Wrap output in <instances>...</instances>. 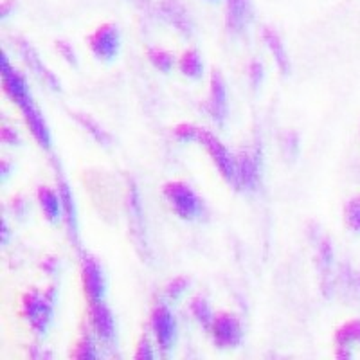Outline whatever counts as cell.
Instances as JSON below:
<instances>
[{
	"mask_svg": "<svg viewBox=\"0 0 360 360\" xmlns=\"http://www.w3.org/2000/svg\"><path fill=\"white\" fill-rule=\"evenodd\" d=\"M164 197L182 220H195L204 213L200 198L195 195L189 186L182 184V182H169L164 186Z\"/></svg>",
	"mask_w": 360,
	"mask_h": 360,
	"instance_id": "6da1fadb",
	"label": "cell"
},
{
	"mask_svg": "<svg viewBox=\"0 0 360 360\" xmlns=\"http://www.w3.org/2000/svg\"><path fill=\"white\" fill-rule=\"evenodd\" d=\"M22 311L34 333L44 337L49 328L51 317H53V307H51L49 297H44L38 292H27L22 299Z\"/></svg>",
	"mask_w": 360,
	"mask_h": 360,
	"instance_id": "7a4b0ae2",
	"label": "cell"
},
{
	"mask_svg": "<svg viewBox=\"0 0 360 360\" xmlns=\"http://www.w3.org/2000/svg\"><path fill=\"white\" fill-rule=\"evenodd\" d=\"M90 51L101 62H112L121 49V34L115 24H103L96 29L89 40Z\"/></svg>",
	"mask_w": 360,
	"mask_h": 360,
	"instance_id": "3957f363",
	"label": "cell"
},
{
	"mask_svg": "<svg viewBox=\"0 0 360 360\" xmlns=\"http://www.w3.org/2000/svg\"><path fill=\"white\" fill-rule=\"evenodd\" d=\"M195 141L202 144V146L211 153L213 157L214 164H217V168L220 169L221 175L225 179L233 182L234 180V159L231 157V153L227 152V148L220 143L217 135H213L211 131L202 130V128H197V134H195Z\"/></svg>",
	"mask_w": 360,
	"mask_h": 360,
	"instance_id": "277c9868",
	"label": "cell"
},
{
	"mask_svg": "<svg viewBox=\"0 0 360 360\" xmlns=\"http://www.w3.org/2000/svg\"><path fill=\"white\" fill-rule=\"evenodd\" d=\"M262 152L259 148L256 153H240L234 159V180L236 189H256L259 184V164H262Z\"/></svg>",
	"mask_w": 360,
	"mask_h": 360,
	"instance_id": "5b68a950",
	"label": "cell"
},
{
	"mask_svg": "<svg viewBox=\"0 0 360 360\" xmlns=\"http://www.w3.org/2000/svg\"><path fill=\"white\" fill-rule=\"evenodd\" d=\"M128 211H130V227L134 233L135 245L141 252L146 256L148 252V238H146V224L143 217V204H141L139 189L130 180V193H128Z\"/></svg>",
	"mask_w": 360,
	"mask_h": 360,
	"instance_id": "8992f818",
	"label": "cell"
},
{
	"mask_svg": "<svg viewBox=\"0 0 360 360\" xmlns=\"http://www.w3.org/2000/svg\"><path fill=\"white\" fill-rule=\"evenodd\" d=\"M83 265V285H85L86 297H89L90 303H96V301H103L105 294H107V279L103 274V269L99 266V263L90 256L83 254L82 259Z\"/></svg>",
	"mask_w": 360,
	"mask_h": 360,
	"instance_id": "52a82bcc",
	"label": "cell"
},
{
	"mask_svg": "<svg viewBox=\"0 0 360 360\" xmlns=\"http://www.w3.org/2000/svg\"><path fill=\"white\" fill-rule=\"evenodd\" d=\"M17 47L18 51H20L22 58H24V62L27 63L29 69L33 70L38 78H40L45 85L49 86V89L60 92V90H62V83H60V79L56 78V74L51 72V70L44 65V62L40 60V56H38V53L34 51L33 45L29 44L27 40H24V38H17Z\"/></svg>",
	"mask_w": 360,
	"mask_h": 360,
	"instance_id": "ba28073f",
	"label": "cell"
},
{
	"mask_svg": "<svg viewBox=\"0 0 360 360\" xmlns=\"http://www.w3.org/2000/svg\"><path fill=\"white\" fill-rule=\"evenodd\" d=\"M214 342L221 348H234L242 340V326L238 319L231 314L218 315L211 324Z\"/></svg>",
	"mask_w": 360,
	"mask_h": 360,
	"instance_id": "9c48e42d",
	"label": "cell"
},
{
	"mask_svg": "<svg viewBox=\"0 0 360 360\" xmlns=\"http://www.w3.org/2000/svg\"><path fill=\"white\" fill-rule=\"evenodd\" d=\"M90 321H92V326H94L96 333H98L105 342H115V337H117L115 319L114 315H112V311L108 310V307L103 303V301L90 303Z\"/></svg>",
	"mask_w": 360,
	"mask_h": 360,
	"instance_id": "30bf717a",
	"label": "cell"
},
{
	"mask_svg": "<svg viewBox=\"0 0 360 360\" xmlns=\"http://www.w3.org/2000/svg\"><path fill=\"white\" fill-rule=\"evenodd\" d=\"M152 323H153V330H155L157 342H159L160 348L162 349L172 348L176 337V324H175V319H173L172 311L160 304V307H157L155 310H153Z\"/></svg>",
	"mask_w": 360,
	"mask_h": 360,
	"instance_id": "8fae6325",
	"label": "cell"
},
{
	"mask_svg": "<svg viewBox=\"0 0 360 360\" xmlns=\"http://www.w3.org/2000/svg\"><path fill=\"white\" fill-rule=\"evenodd\" d=\"M58 166V191H60V198H62V211L65 214V224L69 229V236L76 245H78V211H76V204H74L72 191H70L67 180L63 179L60 164Z\"/></svg>",
	"mask_w": 360,
	"mask_h": 360,
	"instance_id": "7c38bea8",
	"label": "cell"
},
{
	"mask_svg": "<svg viewBox=\"0 0 360 360\" xmlns=\"http://www.w3.org/2000/svg\"><path fill=\"white\" fill-rule=\"evenodd\" d=\"M18 107H20L22 112H24L25 123H27L29 130H31L34 139L38 141V144H40L41 148L47 150V148L51 146V131H49V127H47V123L44 121V117H41L40 110H38L37 105L33 103V98L22 101Z\"/></svg>",
	"mask_w": 360,
	"mask_h": 360,
	"instance_id": "4fadbf2b",
	"label": "cell"
},
{
	"mask_svg": "<svg viewBox=\"0 0 360 360\" xmlns=\"http://www.w3.org/2000/svg\"><path fill=\"white\" fill-rule=\"evenodd\" d=\"M0 63H2V79H4V89L9 94V98L17 103V105H20L22 101L31 98L24 76L13 69L11 63L8 62L6 53H2V56H0Z\"/></svg>",
	"mask_w": 360,
	"mask_h": 360,
	"instance_id": "5bb4252c",
	"label": "cell"
},
{
	"mask_svg": "<svg viewBox=\"0 0 360 360\" xmlns=\"http://www.w3.org/2000/svg\"><path fill=\"white\" fill-rule=\"evenodd\" d=\"M252 20V4L250 0H227L225 24L231 33H243Z\"/></svg>",
	"mask_w": 360,
	"mask_h": 360,
	"instance_id": "9a60e30c",
	"label": "cell"
},
{
	"mask_svg": "<svg viewBox=\"0 0 360 360\" xmlns=\"http://www.w3.org/2000/svg\"><path fill=\"white\" fill-rule=\"evenodd\" d=\"M160 13L179 33L191 37L193 22L180 0H160Z\"/></svg>",
	"mask_w": 360,
	"mask_h": 360,
	"instance_id": "2e32d148",
	"label": "cell"
},
{
	"mask_svg": "<svg viewBox=\"0 0 360 360\" xmlns=\"http://www.w3.org/2000/svg\"><path fill=\"white\" fill-rule=\"evenodd\" d=\"M209 112L218 124H224L227 117V89L225 82L218 70H213L211 76V101H209Z\"/></svg>",
	"mask_w": 360,
	"mask_h": 360,
	"instance_id": "e0dca14e",
	"label": "cell"
},
{
	"mask_svg": "<svg viewBox=\"0 0 360 360\" xmlns=\"http://www.w3.org/2000/svg\"><path fill=\"white\" fill-rule=\"evenodd\" d=\"M262 34H263V40H265L266 45H269L270 53H272V56H274L276 63H278L279 70H281L283 74H290V60H288V54L287 51H285V45H283L279 34L276 33L272 27H263Z\"/></svg>",
	"mask_w": 360,
	"mask_h": 360,
	"instance_id": "ac0fdd59",
	"label": "cell"
},
{
	"mask_svg": "<svg viewBox=\"0 0 360 360\" xmlns=\"http://www.w3.org/2000/svg\"><path fill=\"white\" fill-rule=\"evenodd\" d=\"M332 269H333V249L328 238H323L319 243V270L323 278V292L326 290V295H330L332 290Z\"/></svg>",
	"mask_w": 360,
	"mask_h": 360,
	"instance_id": "d6986e66",
	"label": "cell"
},
{
	"mask_svg": "<svg viewBox=\"0 0 360 360\" xmlns=\"http://www.w3.org/2000/svg\"><path fill=\"white\" fill-rule=\"evenodd\" d=\"M38 200H40L41 211H44L45 218L49 221H58L62 217V198L60 195H56L54 191H51L49 188H40L38 191Z\"/></svg>",
	"mask_w": 360,
	"mask_h": 360,
	"instance_id": "ffe728a7",
	"label": "cell"
},
{
	"mask_svg": "<svg viewBox=\"0 0 360 360\" xmlns=\"http://www.w3.org/2000/svg\"><path fill=\"white\" fill-rule=\"evenodd\" d=\"M179 65H180V70H182V74L188 76V78L200 79L202 76H204V62H202L200 54H198L197 51H193V49L184 51L182 56H180Z\"/></svg>",
	"mask_w": 360,
	"mask_h": 360,
	"instance_id": "44dd1931",
	"label": "cell"
},
{
	"mask_svg": "<svg viewBox=\"0 0 360 360\" xmlns=\"http://www.w3.org/2000/svg\"><path fill=\"white\" fill-rule=\"evenodd\" d=\"M337 344L339 348H349V344L360 342V321H349L337 330Z\"/></svg>",
	"mask_w": 360,
	"mask_h": 360,
	"instance_id": "7402d4cb",
	"label": "cell"
},
{
	"mask_svg": "<svg viewBox=\"0 0 360 360\" xmlns=\"http://www.w3.org/2000/svg\"><path fill=\"white\" fill-rule=\"evenodd\" d=\"M74 117H76V121H78V123L82 124V127L85 128V130L89 131V134L92 135V137H94L99 144H103V146H108V144H110V135L103 130V128L99 127L96 121H92V119L86 117V115H83V114H76Z\"/></svg>",
	"mask_w": 360,
	"mask_h": 360,
	"instance_id": "603a6c76",
	"label": "cell"
},
{
	"mask_svg": "<svg viewBox=\"0 0 360 360\" xmlns=\"http://www.w3.org/2000/svg\"><path fill=\"white\" fill-rule=\"evenodd\" d=\"M344 220L353 233L360 234V195L352 198L344 209Z\"/></svg>",
	"mask_w": 360,
	"mask_h": 360,
	"instance_id": "cb8c5ba5",
	"label": "cell"
},
{
	"mask_svg": "<svg viewBox=\"0 0 360 360\" xmlns=\"http://www.w3.org/2000/svg\"><path fill=\"white\" fill-rule=\"evenodd\" d=\"M148 56H150V62H152L157 69L162 70V72H169V70H172L173 56L168 51L150 47V49H148Z\"/></svg>",
	"mask_w": 360,
	"mask_h": 360,
	"instance_id": "d4e9b609",
	"label": "cell"
},
{
	"mask_svg": "<svg viewBox=\"0 0 360 360\" xmlns=\"http://www.w3.org/2000/svg\"><path fill=\"white\" fill-rule=\"evenodd\" d=\"M191 310H193V314H195V317H197V319L200 321V323L204 324L205 328H209L211 324H213V321H214L213 311H211V308H209V303L205 301L204 297L193 299Z\"/></svg>",
	"mask_w": 360,
	"mask_h": 360,
	"instance_id": "484cf974",
	"label": "cell"
},
{
	"mask_svg": "<svg viewBox=\"0 0 360 360\" xmlns=\"http://www.w3.org/2000/svg\"><path fill=\"white\" fill-rule=\"evenodd\" d=\"M189 288V279L188 278H175L168 287H166V292L172 299H179L180 295L184 294Z\"/></svg>",
	"mask_w": 360,
	"mask_h": 360,
	"instance_id": "4316f807",
	"label": "cell"
},
{
	"mask_svg": "<svg viewBox=\"0 0 360 360\" xmlns=\"http://www.w3.org/2000/svg\"><path fill=\"white\" fill-rule=\"evenodd\" d=\"M74 355L78 359H96V348H94V340L90 337H85L83 340H79L78 348H76V353Z\"/></svg>",
	"mask_w": 360,
	"mask_h": 360,
	"instance_id": "83f0119b",
	"label": "cell"
},
{
	"mask_svg": "<svg viewBox=\"0 0 360 360\" xmlns=\"http://www.w3.org/2000/svg\"><path fill=\"white\" fill-rule=\"evenodd\" d=\"M56 49H58V53L62 54V56L65 58L67 62L70 63V65H72V67L78 65V60H76V53H74L72 45L67 44V41L58 40V41H56Z\"/></svg>",
	"mask_w": 360,
	"mask_h": 360,
	"instance_id": "f1b7e54d",
	"label": "cell"
},
{
	"mask_svg": "<svg viewBox=\"0 0 360 360\" xmlns=\"http://www.w3.org/2000/svg\"><path fill=\"white\" fill-rule=\"evenodd\" d=\"M195 134H197V127H193V124H180L175 128V137L184 143L195 141Z\"/></svg>",
	"mask_w": 360,
	"mask_h": 360,
	"instance_id": "f546056e",
	"label": "cell"
},
{
	"mask_svg": "<svg viewBox=\"0 0 360 360\" xmlns=\"http://www.w3.org/2000/svg\"><path fill=\"white\" fill-rule=\"evenodd\" d=\"M263 78H265V70H263L262 62L254 60L250 63V82H252L254 86H259L263 83Z\"/></svg>",
	"mask_w": 360,
	"mask_h": 360,
	"instance_id": "4dcf8cb0",
	"label": "cell"
},
{
	"mask_svg": "<svg viewBox=\"0 0 360 360\" xmlns=\"http://www.w3.org/2000/svg\"><path fill=\"white\" fill-rule=\"evenodd\" d=\"M135 356H137V359H143V360L153 359L152 346H150V342H148L146 339H143L139 342V346H137V352H135Z\"/></svg>",
	"mask_w": 360,
	"mask_h": 360,
	"instance_id": "1f68e13d",
	"label": "cell"
},
{
	"mask_svg": "<svg viewBox=\"0 0 360 360\" xmlns=\"http://www.w3.org/2000/svg\"><path fill=\"white\" fill-rule=\"evenodd\" d=\"M2 139H4V143L11 144V146H18L20 144V137H18L17 130H13L11 127L2 128Z\"/></svg>",
	"mask_w": 360,
	"mask_h": 360,
	"instance_id": "d6a6232c",
	"label": "cell"
},
{
	"mask_svg": "<svg viewBox=\"0 0 360 360\" xmlns=\"http://www.w3.org/2000/svg\"><path fill=\"white\" fill-rule=\"evenodd\" d=\"M287 148H288V155H290L292 159H294V157L297 155V148H299V144H297V135H295V134L288 135Z\"/></svg>",
	"mask_w": 360,
	"mask_h": 360,
	"instance_id": "836d02e7",
	"label": "cell"
},
{
	"mask_svg": "<svg viewBox=\"0 0 360 360\" xmlns=\"http://www.w3.org/2000/svg\"><path fill=\"white\" fill-rule=\"evenodd\" d=\"M56 266H58V262L54 258H47L45 259V263H44V269L47 270V272H56Z\"/></svg>",
	"mask_w": 360,
	"mask_h": 360,
	"instance_id": "e575fe53",
	"label": "cell"
},
{
	"mask_svg": "<svg viewBox=\"0 0 360 360\" xmlns=\"http://www.w3.org/2000/svg\"><path fill=\"white\" fill-rule=\"evenodd\" d=\"M359 283H360V278H359Z\"/></svg>",
	"mask_w": 360,
	"mask_h": 360,
	"instance_id": "d590c367",
	"label": "cell"
}]
</instances>
